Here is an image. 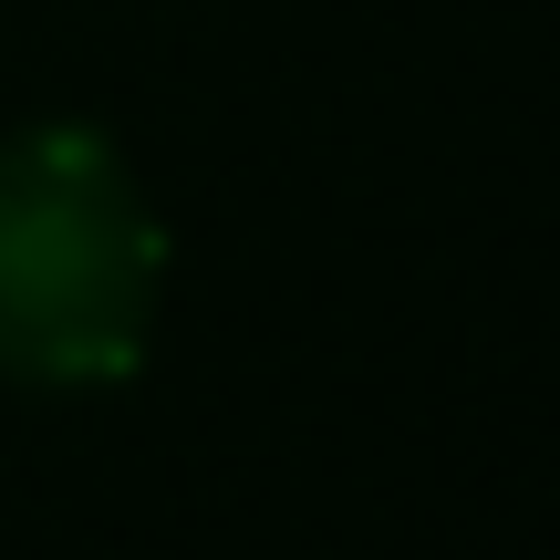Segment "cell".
Here are the masks:
<instances>
[{
	"instance_id": "6da1fadb",
	"label": "cell",
	"mask_w": 560,
	"mask_h": 560,
	"mask_svg": "<svg viewBox=\"0 0 560 560\" xmlns=\"http://www.w3.org/2000/svg\"><path fill=\"white\" fill-rule=\"evenodd\" d=\"M166 219L104 125L0 136V374L32 395H115L156 342Z\"/></svg>"
}]
</instances>
